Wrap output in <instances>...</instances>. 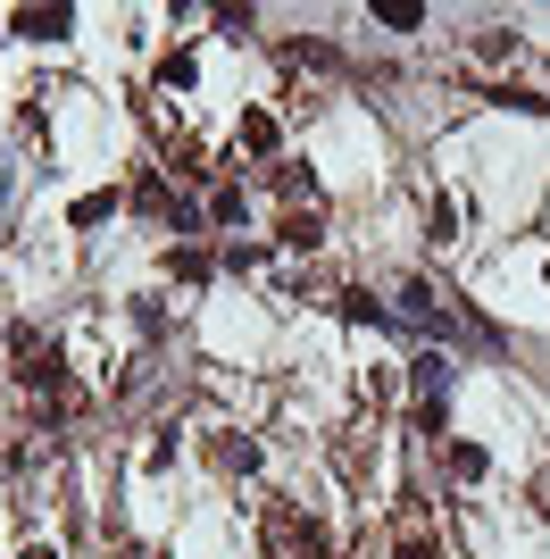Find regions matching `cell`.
<instances>
[{
	"label": "cell",
	"mask_w": 550,
	"mask_h": 559,
	"mask_svg": "<svg viewBox=\"0 0 550 559\" xmlns=\"http://www.w3.org/2000/svg\"><path fill=\"white\" fill-rule=\"evenodd\" d=\"M392 559H442V535L426 526V518H409V526L392 535Z\"/></svg>",
	"instance_id": "obj_16"
},
{
	"label": "cell",
	"mask_w": 550,
	"mask_h": 559,
	"mask_svg": "<svg viewBox=\"0 0 550 559\" xmlns=\"http://www.w3.org/2000/svg\"><path fill=\"white\" fill-rule=\"evenodd\" d=\"M151 75H159V93H192V84H201V59H192L183 43H167V50H159V68H151Z\"/></svg>",
	"instance_id": "obj_12"
},
{
	"label": "cell",
	"mask_w": 550,
	"mask_h": 559,
	"mask_svg": "<svg viewBox=\"0 0 550 559\" xmlns=\"http://www.w3.org/2000/svg\"><path fill=\"white\" fill-rule=\"evenodd\" d=\"M367 25H384V34H426V25H434V9H426V0H375V9H367Z\"/></svg>",
	"instance_id": "obj_9"
},
{
	"label": "cell",
	"mask_w": 550,
	"mask_h": 559,
	"mask_svg": "<svg viewBox=\"0 0 550 559\" xmlns=\"http://www.w3.org/2000/svg\"><path fill=\"white\" fill-rule=\"evenodd\" d=\"M409 393H417V409H426V401H451V359H442V350H417L409 359Z\"/></svg>",
	"instance_id": "obj_7"
},
{
	"label": "cell",
	"mask_w": 550,
	"mask_h": 559,
	"mask_svg": "<svg viewBox=\"0 0 550 559\" xmlns=\"http://www.w3.org/2000/svg\"><path fill=\"white\" fill-rule=\"evenodd\" d=\"M526 50V34L517 25H476V43H467V59H483V68H501V59H517Z\"/></svg>",
	"instance_id": "obj_11"
},
{
	"label": "cell",
	"mask_w": 550,
	"mask_h": 559,
	"mask_svg": "<svg viewBox=\"0 0 550 559\" xmlns=\"http://www.w3.org/2000/svg\"><path fill=\"white\" fill-rule=\"evenodd\" d=\"M9 34H25V43H68L75 9H9Z\"/></svg>",
	"instance_id": "obj_4"
},
{
	"label": "cell",
	"mask_w": 550,
	"mask_h": 559,
	"mask_svg": "<svg viewBox=\"0 0 550 559\" xmlns=\"http://www.w3.org/2000/svg\"><path fill=\"white\" fill-rule=\"evenodd\" d=\"M318 242H325V210H284V217H275V251H318Z\"/></svg>",
	"instance_id": "obj_5"
},
{
	"label": "cell",
	"mask_w": 550,
	"mask_h": 559,
	"mask_svg": "<svg viewBox=\"0 0 550 559\" xmlns=\"http://www.w3.org/2000/svg\"><path fill=\"white\" fill-rule=\"evenodd\" d=\"M117 210H125V192H117V185H100V192H84V201L68 210V226H75V234H92V226H109Z\"/></svg>",
	"instance_id": "obj_14"
},
{
	"label": "cell",
	"mask_w": 550,
	"mask_h": 559,
	"mask_svg": "<svg viewBox=\"0 0 550 559\" xmlns=\"http://www.w3.org/2000/svg\"><path fill=\"white\" fill-rule=\"evenodd\" d=\"M125 318H134L142 343H159V334H167V301H159V293H134V309H125Z\"/></svg>",
	"instance_id": "obj_17"
},
{
	"label": "cell",
	"mask_w": 550,
	"mask_h": 559,
	"mask_svg": "<svg viewBox=\"0 0 550 559\" xmlns=\"http://www.w3.org/2000/svg\"><path fill=\"white\" fill-rule=\"evenodd\" d=\"M458 226H467V201H458V192H426V242H434V251H451Z\"/></svg>",
	"instance_id": "obj_6"
},
{
	"label": "cell",
	"mask_w": 550,
	"mask_h": 559,
	"mask_svg": "<svg viewBox=\"0 0 550 559\" xmlns=\"http://www.w3.org/2000/svg\"><path fill=\"white\" fill-rule=\"evenodd\" d=\"M442 467H451L458 485H483V476H492V451L483 443H442Z\"/></svg>",
	"instance_id": "obj_15"
},
{
	"label": "cell",
	"mask_w": 550,
	"mask_h": 559,
	"mask_svg": "<svg viewBox=\"0 0 550 559\" xmlns=\"http://www.w3.org/2000/svg\"><path fill=\"white\" fill-rule=\"evenodd\" d=\"M392 393H400V384H392L384 368H359V409H392Z\"/></svg>",
	"instance_id": "obj_20"
},
{
	"label": "cell",
	"mask_w": 550,
	"mask_h": 559,
	"mask_svg": "<svg viewBox=\"0 0 550 559\" xmlns=\"http://www.w3.org/2000/svg\"><path fill=\"white\" fill-rule=\"evenodd\" d=\"M400 301H409V318H434V284L409 276V284H400Z\"/></svg>",
	"instance_id": "obj_23"
},
{
	"label": "cell",
	"mask_w": 550,
	"mask_h": 559,
	"mask_svg": "<svg viewBox=\"0 0 550 559\" xmlns=\"http://www.w3.org/2000/svg\"><path fill=\"white\" fill-rule=\"evenodd\" d=\"M125 210H142V217H159V226H192V210H183L176 192H167V167H134V185H125Z\"/></svg>",
	"instance_id": "obj_2"
},
{
	"label": "cell",
	"mask_w": 550,
	"mask_h": 559,
	"mask_svg": "<svg viewBox=\"0 0 550 559\" xmlns=\"http://www.w3.org/2000/svg\"><path fill=\"white\" fill-rule=\"evenodd\" d=\"M334 301H343L350 326H384V301H375V293H359V284H350V293H334Z\"/></svg>",
	"instance_id": "obj_19"
},
{
	"label": "cell",
	"mask_w": 550,
	"mask_h": 559,
	"mask_svg": "<svg viewBox=\"0 0 550 559\" xmlns=\"http://www.w3.org/2000/svg\"><path fill=\"white\" fill-rule=\"evenodd\" d=\"M159 267L176 284H208V267H217V251H208V242H167L159 251Z\"/></svg>",
	"instance_id": "obj_8"
},
{
	"label": "cell",
	"mask_w": 550,
	"mask_h": 559,
	"mask_svg": "<svg viewBox=\"0 0 550 559\" xmlns=\"http://www.w3.org/2000/svg\"><path fill=\"white\" fill-rule=\"evenodd\" d=\"M142 467H151V476H167V467H176V426H159V435H151V451H142Z\"/></svg>",
	"instance_id": "obj_22"
},
{
	"label": "cell",
	"mask_w": 550,
	"mask_h": 559,
	"mask_svg": "<svg viewBox=\"0 0 550 559\" xmlns=\"http://www.w3.org/2000/svg\"><path fill=\"white\" fill-rule=\"evenodd\" d=\"M275 192H284V201H292V210H325V192H318V176H309V167L300 159H275V176H267Z\"/></svg>",
	"instance_id": "obj_10"
},
{
	"label": "cell",
	"mask_w": 550,
	"mask_h": 559,
	"mask_svg": "<svg viewBox=\"0 0 550 559\" xmlns=\"http://www.w3.org/2000/svg\"><path fill=\"white\" fill-rule=\"evenodd\" d=\"M542 284H550V259H542Z\"/></svg>",
	"instance_id": "obj_25"
},
{
	"label": "cell",
	"mask_w": 550,
	"mask_h": 559,
	"mask_svg": "<svg viewBox=\"0 0 550 559\" xmlns=\"http://www.w3.org/2000/svg\"><path fill=\"white\" fill-rule=\"evenodd\" d=\"M259 543H267V559H334V526L309 518L300 501H267L259 510Z\"/></svg>",
	"instance_id": "obj_1"
},
{
	"label": "cell",
	"mask_w": 550,
	"mask_h": 559,
	"mask_svg": "<svg viewBox=\"0 0 550 559\" xmlns=\"http://www.w3.org/2000/svg\"><path fill=\"white\" fill-rule=\"evenodd\" d=\"M242 210H251V192H242V185H217V192H208V226H242Z\"/></svg>",
	"instance_id": "obj_18"
},
{
	"label": "cell",
	"mask_w": 550,
	"mask_h": 559,
	"mask_svg": "<svg viewBox=\"0 0 550 559\" xmlns=\"http://www.w3.org/2000/svg\"><path fill=\"white\" fill-rule=\"evenodd\" d=\"M226 267L234 276H259V267H267V242H226Z\"/></svg>",
	"instance_id": "obj_21"
},
{
	"label": "cell",
	"mask_w": 550,
	"mask_h": 559,
	"mask_svg": "<svg viewBox=\"0 0 550 559\" xmlns=\"http://www.w3.org/2000/svg\"><path fill=\"white\" fill-rule=\"evenodd\" d=\"M201 460L217 467V476H259V443L242 435V426H217V435L201 443Z\"/></svg>",
	"instance_id": "obj_3"
},
{
	"label": "cell",
	"mask_w": 550,
	"mask_h": 559,
	"mask_svg": "<svg viewBox=\"0 0 550 559\" xmlns=\"http://www.w3.org/2000/svg\"><path fill=\"white\" fill-rule=\"evenodd\" d=\"M17 559H59V551H50V543H25V551Z\"/></svg>",
	"instance_id": "obj_24"
},
{
	"label": "cell",
	"mask_w": 550,
	"mask_h": 559,
	"mask_svg": "<svg viewBox=\"0 0 550 559\" xmlns=\"http://www.w3.org/2000/svg\"><path fill=\"white\" fill-rule=\"evenodd\" d=\"M275 142H284V126H275V109H242V126H234V151H259V159H267Z\"/></svg>",
	"instance_id": "obj_13"
}]
</instances>
